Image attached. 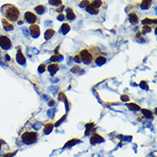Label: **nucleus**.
<instances>
[{"mask_svg":"<svg viewBox=\"0 0 157 157\" xmlns=\"http://www.w3.org/2000/svg\"><path fill=\"white\" fill-rule=\"evenodd\" d=\"M3 18L10 22H18L20 18V10L14 4H5L2 7Z\"/></svg>","mask_w":157,"mask_h":157,"instance_id":"f257e3e1","label":"nucleus"},{"mask_svg":"<svg viewBox=\"0 0 157 157\" xmlns=\"http://www.w3.org/2000/svg\"><path fill=\"white\" fill-rule=\"evenodd\" d=\"M81 62L85 65H90L94 62L95 57L99 54L98 52L94 51V48H83L77 53Z\"/></svg>","mask_w":157,"mask_h":157,"instance_id":"f03ea898","label":"nucleus"},{"mask_svg":"<svg viewBox=\"0 0 157 157\" xmlns=\"http://www.w3.org/2000/svg\"><path fill=\"white\" fill-rule=\"evenodd\" d=\"M39 138H40L39 132L35 131H30V130L25 131L21 136L22 142L27 145H30V144L35 143V142L39 139Z\"/></svg>","mask_w":157,"mask_h":157,"instance_id":"7ed1b4c3","label":"nucleus"},{"mask_svg":"<svg viewBox=\"0 0 157 157\" xmlns=\"http://www.w3.org/2000/svg\"><path fill=\"white\" fill-rule=\"evenodd\" d=\"M12 47H13L12 41L10 39V37L7 35L1 34L0 35V48L4 50V51H7V50L11 49Z\"/></svg>","mask_w":157,"mask_h":157,"instance_id":"20e7f679","label":"nucleus"},{"mask_svg":"<svg viewBox=\"0 0 157 157\" xmlns=\"http://www.w3.org/2000/svg\"><path fill=\"white\" fill-rule=\"evenodd\" d=\"M24 18H25V21L27 22H28L30 25L32 24H36V22L38 21V15L33 12V11H26L25 14H24Z\"/></svg>","mask_w":157,"mask_h":157,"instance_id":"39448f33","label":"nucleus"},{"mask_svg":"<svg viewBox=\"0 0 157 157\" xmlns=\"http://www.w3.org/2000/svg\"><path fill=\"white\" fill-rule=\"evenodd\" d=\"M30 35L33 38H38L40 35V28L38 24H32L29 26Z\"/></svg>","mask_w":157,"mask_h":157,"instance_id":"423d86ee","label":"nucleus"},{"mask_svg":"<svg viewBox=\"0 0 157 157\" xmlns=\"http://www.w3.org/2000/svg\"><path fill=\"white\" fill-rule=\"evenodd\" d=\"M128 19H129L130 22H131L132 25H136V24H138V22H139V18H138V14H137L136 12H134V11H132V12H131V13L129 14Z\"/></svg>","mask_w":157,"mask_h":157,"instance_id":"0eeeda50","label":"nucleus"},{"mask_svg":"<svg viewBox=\"0 0 157 157\" xmlns=\"http://www.w3.org/2000/svg\"><path fill=\"white\" fill-rule=\"evenodd\" d=\"M2 22H3V28H4L5 31H11V30H13L14 28H15V26H14L13 23L10 22L9 21L5 20L4 18H2Z\"/></svg>","mask_w":157,"mask_h":157,"instance_id":"6e6552de","label":"nucleus"},{"mask_svg":"<svg viewBox=\"0 0 157 157\" xmlns=\"http://www.w3.org/2000/svg\"><path fill=\"white\" fill-rule=\"evenodd\" d=\"M94 62L96 65H102L103 64H105L106 62V57L105 55H103V54H98L95 57Z\"/></svg>","mask_w":157,"mask_h":157,"instance_id":"1a4fd4ad","label":"nucleus"},{"mask_svg":"<svg viewBox=\"0 0 157 157\" xmlns=\"http://www.w3.org/2000/svg\"><path fill=\"white\" fill-rule=\"evenodd\" d=\"M85 10L88 12L89 14H91V15H97L98 13H99V11H100V10L99 9H97V8H95L94 6H93L91 3H90V2H89V3L88 4L87 6L85 7Z\"/></svg>","mask_w":157,"mask_h":157,"instance_id":"9d476101","label":"nucleus"},{"mask_svg":"<svg viewBox=\"0 0 157 157\" xmlns=\"http://www.w3.org/2000/svg\"><path fill=\"white\" fill-rule=\"evenodd\" d=\"M47 69H48V71L50 72L51 76H54L57 73V71L59 70V65L58 63H52L48 65Z\"/></svg>","mask_w":157,"mask_h":157,"instance_id":"9b49d317","label":"nucleus"},{"mask_svg":"<svg viewBox=\"0 0 157 157\" xmlns=\"http://www.w3.org/2000/svg\"><path fill=\"white\" fill-rule=\"evenodd\" d=\"M90 142H91L92 144H95V143H98V142H104V138L101 135H99L97 133H94V134L92 135V137L90 138Z\"/></svg>","mask_w":157,"mask_h":157,"instance_id":"f8f14e48","label":"nucleus"},{"mask_svg":"<svg viewBox=\"0 0 157 157\" xmlns=\"http://www.w3.org/2000/svg\"><path fill=\"white\" fill-rule=\"evenodd\" d=\"M17 61L20 65H24L26 63V58H25V56L22 54V52L21 51V49H19L17 53Z\"/></svg>","mask_w":157,"mask_h":157,"instance_id":"ddd939ff","label":"nucleus"},{"mask_svg":"<svg viewBox=\"0 0 157 157\" xmlns=\"http://www.w3.org/2000/svg\"><path fill=\"white\" fill-rule=\"evenodd\" d=\"M53 126H54L53 123L52 122L47 123V124H45L44 128H43L44 133H45V134H49L50 132H52V131L53 130Z\"/></svg>","mask_w":157,"mask_h":157,"instance_id":"4468645a","label":"nucleus"},{"mask_svg":"<svg viewBox=\"0 0 157 157\" xmlns=\"http://www.w3.org/2000/svg\"><path fill=\"white\" fill-rule=\"evenodd\" d=\"M152 4V1H142L140 3V8L143 10H147L150 8Z\"/></svg>","mask_w":157,"mask_h":157,"instance_id":"2eb2a0df","label":"nucleus"},{"mask_svg":"<svg viewBox=\"0 0 157 157\" xmlns=\"http://www.w3.org/2000/svg\"><path fill=\"white\" fill-rule=\"evenodd\" d=\"M66 18L69 21H72L76 18V14L74 13V11L70 9V8H66Z\"/></svg>","mask_w":157,"mask_h":157,"instance_id":"dca6fc26","label":"nucleus"},{"mask_svg":"<svg viewBox=\"0 0 157 157\" xmlns=\"http://www.w3.org/2000/svg\"><path fill=\"white\" fill-rule=\"evenodd\" d=\"M54 34H55V30H54V29H52V28H47V29L46 30L45 34H44V37H45V39H46L47 40H50L52 36L54 35Z\"/></svg>","mask_w":157,"mask_h":157,"instance_id":"f3484780","label":"nucleus"},{"mask_svg":"<svg viewBox=\"0 0 157 157\" xmlns=\"http://www.w3.org/2000/svg\"><path fill=\"white\" fill-rule=\"evenodd\" d=\"M46 6L45 5H42V4H40L38 6H36L35 8V13L37 15H42L45 11H46Z\"/></svg>","mask_w":157,"mask_h":157,"instance_id":"a211bd4d","label":"nucleus"},{"mask_svg":"<svg viewBox=\"0 0 157 157\" xmlns=\"http://www.w3.org/2000/svg\"><path fill=\"white\" fill-rule=\"evenodd\" d=\"M70 26L69 25V23H68V22H65V23H63V25H62V27H61V30H62V33H63L64 35L67 34V33L70 31Z\"/></svg>","mask_w":157,"mask_h":157,"instance_id":"6ab92c4d","label":"nucleus"},{"mask_svg":"<svg viewBox=\"0 0 157 157\" xmlns=\"http://www.w3.org/2000/svg\"><path fill=\"white\" fill-rule=\"evenodd\" d=\"M142 114H143L146 118H148V119H152L153 114H152V113H151L150 110H148V109H142Z\"/></svg>","mask_w":157,"mask_h":157,"instance_id":"aec40b11","label":"nucleus"},{"mask_svg":"<svg viewBox=\"0 0 157 157\" xmlns=\"http://www.w3.org/2000/svg\"><path fill=\"white\" fill-rule=\"evenodd\" d=\"M90 3L93 5V6H94L95 8H97V9H99L100 10V8L102 6V4H103V2L102 1H98V0H95V1H91L90 2Z\"/></svg>","mask_w":157,"mask_h":157,"instance_id":"412c9836","label":"nucleus"},{"mask_svg":"<svg viewBox=\"0 0 157 157\" xmlns=\"http://www.w3.org/2000/svg\"><path fill=\"white\" fill-rule=\"evenodd\" d=\"M127 106L131 109V110H134V111H138L140 110V106L136 103H129L127 104Z\"/></svg>","mask_w":157,"mask_h":157,"instance_id":"4be33fe9","label":"nucleus"},{"mask_svg":"<svg viewBox=\"0 0 157 157\" xmlns=\"http://www.w3.org/2000/svg\"><path fill=\"white\" fill-rule=\"evenodd\" d=\"M156 21V19H149V18H145L144 20H142V24L143 25H149L151 23H154V22Z\"/></svg>","mask_w":157,"mask_h":157,"instance_id":"5701e85b","label":"nucleus"},{"mask_svg":"<svg viewBox=\"0 0 157 157\" xmlns=\"http://www.w3.org/2000/svg\"><path fill=\"white\" fill-rule=\"evenodd\" d=\"M49 3L52 4V5H56V6H58V7L63 4V3H62V1H60V0H50V1H49Z\"/></svg>","mask_w":157,"mask_h":157,"instance_id":"b1692460","label":"nucleus"},{"mask_svg":"<svg viewBox=\"0 0 157 157\" xmlns=\"http://www.w3.org/2000/svg\"><path fill=\"white\" fill-rule=\"evenodd\" d=\"M47 69V65H44V64H41L40 66H39V68H38V70H39V72L40 73H42V72H44L45 70Z\"/></svg>","mask_w":157,"mask_h":157,"instance_id":"393cba45","label":"nucleus"},{"mask_svg":"<svg viewBox=\"0 0 157 157\" xmlns=\"http://www.w3.org/2000/svg\"><path fill=\"white\" fill-rule=\"evenodd\" d=\"M142 30H143V32H144V33L150 32V30H151V27H150L149 25H144V27H143Z\"/></svg>","mask_w":157,"mask_h":157,"instance_id":"a878e982","label":"nucleus"},{"mask_svg":"<svg viewBox=\"0 0 157 157\" xmlns=\"http://www.w3.org/2000/svg\"><path fill=\"white\" fill-rule=\"evenodd\" d=\"M73 59H74V61H75L76 63H77V64H80V63H81L80 58H79V56H78V54H77V53H76V54L73 57Z\"/></svg>","mask_w":157,"mask_h":157,"instance_id":"bb28decb","label":"nucleus"},{"mask_svg":"<svg viewBox=\"0 0 157 157\" xmlns=\"http://www.w3.org/2000/svg\"><path fill=\"white\" fill-rule=\"evenodd\" d=\"M88 3H89V2H88V1H82V2L80 3V7H82V8H85Z\"/></svg>","mask_w":157,"mask_h":157,"instance_id":"cd10ccee","label":"nucleus"},{"mask_svg":"<svg viewBox=\"0 0 157 157\" xmlns=\"http://www.w3.org/2000/svg\"><path fill=\"white\" fill-rule=\"evenodd\" d=\"M58 57H61V56L58 55H58H53V56H52V58H51V60H52V61H58V58H59Z\"/></svg>","mask_w":157,"mask_h":157,"instance_id":"c85d7f7f","label":"nucleus"},{"mask_svg":"<svg viewBox=\"0 0 157 157\" xmlns=\"http://www.w3.org/2000/svg\"><path fill=\"white\" fill-rule=\"evenodd\" d=\"M64 9H65V7L62 4V5H60V6H58V7L57 8V11H58V12H62V11L64 10Z\"/></svg>","mask_w":157,"mask_h":157,"instance_id":"c756f323","label":"nucleus"},{"mask_svg":"<svg viewBox=\"0 0 157 157\" xmlns=\"http://www.w3.org/2000/svg\"><path fill=\"white\" fill-rule=\"evenodd\" d=\"M65 15H64V14H60V15L58 17V20H59V21H63V20L65 19Z\"/></svg>","mask_w":157,"mask_h":157,"instance_id":"7c9ffc66","label":"nucleus"},{"mask_svg":"<svg viewBox=\"0 0 157 157\" xmlns=\"http://www.w3.org/2000/svg\"><path fill=\"white\" fill-rule=\"evenodd\" d=\"M144 85H147L146 82H142V83H140V86H141L142 88H148L147 86H144Z\"/></svg>","mask_w":157,"mask_h":157,"instance_id":"2f4dec72","label":"nucleus"},{"mask_svg":"<svg viewBox=\"0 0 157 157\" xmlns=\"http://www.w3.org/2000/svg\"><path fill=\"white\" fill-rule=\"evenodd\" d=\"M2 142H3L0 140V150H1V149H2Z\"/></svg>","mask_w":157,"mask_h":157,"instance_id":"473e14b6","label":"nucleus"}]
</instances>
